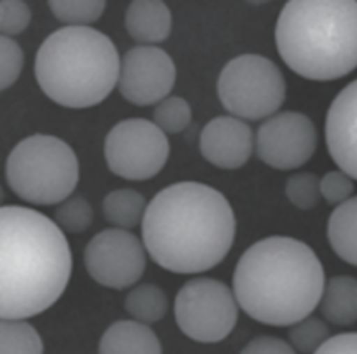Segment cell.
<instances>
[{
	"mask_svg": "<svg viewBox=\"0 0 357 354\" xmlns=\"http://www.w3.org/2000/svg\"><path fill=\"white\" fill-rule=\"evenodd\" d=\"M236 236L230 201L200 182H178L160 190L142 222L146 252L176 275L209 272L229 254Z\"/></svg>",
	"mask_w": 357,
	"mask_h": 354,
	"instance_id": "obj_1",
	"label": "cell"
},
{
	"mask_svg": "<svg viewBox=\"0 0 357 354\" xmlns=\"http://www.w3.org/2000/svg\"><path fill=\"white\" fill-rule=\"evenodd\" d=\"M73 257L63 230L24 206L0 209V317L27 320L65 293Z\"/></svg>",
	"mask_w": 357,
	"mask_h": 354,
	"instance_id": "obj_2",
	"label": "cell"
},
{
	"mask_svg": "<svg viewBox=\"0 0 357 354\" xmlns=\"http://www.w3.org/2000/svg\"><path fill=\"white\" fill-rule=\"evenodd\" d=\"M324 286V269L314 250L287 236L253 243L233 275L239 307L253 320L275 328H289L312 316Z\"/></svg>",
	"mask_w": 357,
	"mask_h": 354,
	"instance_id": "obj_3",
	"label": "cell"
},
{
	"mask_svg": "<svg viewBox=\"0 0 357 354\" xmlns=\"http://www.w3.org/2000/svg\"><path fill=\"white\" fill-rule=\"evenodd\" d=\"M276 47L296 75L331 82L357 68V2L290 0L276 23Z\"/></svg>",
	"mask_w": 357,
	"mask_h": 354,
	"instance_id": "obj_4",
	"label": "cell"
},
{
	"mask_svg": "<svg viewBox=\"0 0 357 354\" xmlns=\"http://www.w3.org/2000/svg\"><path fill=\"white\" fill-rule=\"evenodd\" d=\"M121 56L112 39L91 26H65L40 45L35 76L56 105L87 109L100 105L116 87Z\"/></svg>",
	"mask_w": 357,
	"mask_h": 354,
	"instance_id": "obj_5",
	"label": "cell"
},
{
	"mask_svg": "<svg viewBox=\"0 0 357 354\" xmlns=\"http://www.w3.org/2000/svg\"><path fill=\"white\" fill-rule=\"evenodd\" d=\"M10 190L35 206L61 204L79 183V160L72 147L52 134H32L20 140L5 167Z\"/></svg>",
	"mask_w": 357,
	"mask_h": 354,
	"instance_id": "obj_6",
	"label": "cell"
},
{
	"mask_svg": "<svg viewBox=\"0 0 357 354\" xmlns=\"http://www.w3.org/2000/svg\"><path fill=\"white\" fill-rule=\"evenodd\" d=\"M222 106L234 117L260 121L272 117L286 99V80L269 57L245 53L222 69L218 84Z\"/></svg>",
	"mask_w": 357,
	"mask_h": 354,
	"instance_id": "obj_7",
	"label": "cell"
},
{
	"mask_svg": "<svg viewBox=\"0 0 357 354\" xmlns=\"http://www.w3.org/2000/svg\"><path fill=\"white\" fill-rule=\"evenodd\" d=\"M177 328L193 341L219 343L230 336L239 320V303L227 284L211 277L186 282L174 299Z\"/></svg>",
	"mask_w": 357,
	"mask_h": 354,
	"instance_id": "obj_8",
	"label": "cell"
},
{
	"mask_svg": "<svg viewBox=\"0 0 357 354\" xmlns=\"http://www.w3.org/2000/svg\"><path fill=\"white\" fill-rule=\"evenodd\" d=\"M170 144L166 133L147 119H125L105 139L109 170L125 180L143 182L158 176L167 163Z\"/></svg>",
	"mask_w": 357,
	"mask_h": 354,
	"instance_id": "obj_9",
	"label": "cell"
},
{
	"mask_svg": "<svg viewBox=\"0 0 357 354\" xmlns=\"http://www.w3.org/2000/svg\"><path fill=\"white\" fill-rule=\"evenodd\" d=\"M146 264V247L130 230L106 229L93 236L84 249L89 276L112 290H125L136 284Z\"/></svg>",
	"mask_w": 357,
	"mask_h": 354,
	"instance_id": "obj_10",
	"label": "cell"
},
{
	"mask_svg": "<svg viewBox=\"0 0 357 354\" xmlns=\"http://www.w3.org/2000/svg\"><path fill=\"white\" fill-rule=\"evenodd\" d=\"M319 134L310 117L287 110L269 117L257 130V157L276 170H296L305 166L317 149Z\"/></svg>",
	"mask_w": 357,
	"mask_h": 354,
	"instance_id": "obj_11",
	"label": "cell"
},
{
	"mask_svg": "<svg viewBox=\"0 0 357 354\" xmlns=\"http://www.w3.org/2000/svg\"><path fill=\"white\" fill-rule=\"evenodd\" d=\"M176 83L173 59L158 46H135L121 61L119 92L136 106L165 100Z\"/></svg>",
	"mask_w": 357,
	"mask_h": 354,
	"instance_id": "obj_12",
	"label": "cell"
},
{
	"mask_svg": "<svg viewBox=\"0 0 357 354\" xmlns=\"http://www.w3.org/2000/svg\"><path fill=\"white\" fill-rule=\"evenodd\" d=\"M199 147L211 164L223 170L241 169L255 151L253 130L239 117L219 116L204 125Z\"/></svg>",
	"mask_w": 357,
	"mask_h": 354,
	"instance_id": "obj_13",
	"label": "cell"
},
{
	"mask_svg": "<svg viewBox=\"0 0 357 354\" xmlns=\"http://www.w3.org/2000/svg\"><path fill=\"white\" fill-rule=\"evenodd\" d=\"M324 133L333 162L357 180V79L333 99L327 110Z\"/></svg>",
	"mask_w": 357,
	"mask_h": 354,
	"instance_id": "obj_14",
	"label": "cell"
},
{
	"mask_svg": "<svg viewBox=\"0 0 357 354\" xmlns=\"http://www.w3.org/2000/svg\"><path fill=\"white\" fill-rule=\"evenodd\" d=\"M129 36L143 46L165 42L172 32V12L160 0H133L125 13Z\"/></svg>",
	"mask_w": 357,
	"mask_h": 354,
	"instance_id": "obj_15",
	"label": "cell"
},
{
	"mask_svg": "<svg viewBox=\"0 0 357 354\" xmlns=\"http://www.w3.org/2000/svg\"><path fill=\"white\" fill-rule=\"evenodd\" d=\"M99 354H163L158 334L136 320H119L106 329Z\"/></svg>",
	"mask_w": 357,
	"mask_h": 354,
	"instance_id": "obj_16",
	"label": "cell"
},
{
	"mask_svg": "<svg viewBox=\"0 0 357 354\" xmlns=\"http://www.w3.org/2000/svg\"><path fill=\"white\" fill-rule=\"evenodd\" d=\"M319 306L326 321L339 328L351 326L357 321V279L351 276L329 279Z\"/></svg>",
	"mask_w": 357,
	"mask_h": 354,
	"instance_id": "obj_17",
	"label": "cell"
},
{
	"mask_svg": "<svg viewBox=\"0 0 357 354\" xmlns=\"http://www.w3.org/2000/svg\"><path fill=\"white\" fill-rule=\"evenodd\" d=\"M327 239L343 261L357 268V196L336 206L327 222Z\"/></svg>",
	"mask_w": 357,
	"mask_h": 354,
	"instance_id": "obj_18",
	"label": "cell"
},
{
	"mask_svg": "<svg viewBox=\"0 0 357 354\" xmlns=\"http://www.w3.org/2000/svg\"><path fill=\"white\" fill-rule=\"evenodd\" d=\"M146 199L133 189H117L106 194L102 203L105 219L116 229L129 230L143 222Z\"/></svg>",
	"mask_w": 357,
	"mask_h": 354,
	"instance_id": "obj_19",
	"label": "cell"
},
{
	"mask_svg": "<svg viewBox=\"0 0 357 354\" xmlns=\"http://www.w3.org/2000/svg\"><path fill=\"white\" fill-rule=\"evenodd\" d=\"M128 314L143 324L160 321L169 310V299L158 284L144 283L133 287L125 299Z\"/></svg>",
	"mask_w": 357,
	"mask_h": 354,
	"instance_id": "obj_20",
	"label": "cell"
},
{
	"mask_svg": "<svg viewBox=\"0 0 357 354\" xmlns=\"http://www.w3.org/2000/svg\"><path fill=\"white\" fill-rule=\"evenodd\" d=\"M2 354H43L39 332L26 320H2L0 324Z\"/></svg>",
	"mask_w": 357,
	"mask_h": 354,
	"instance_id": "obj_21",
	"label": "cell"
},
{
	"mask_svg": "<svg viewBox=\"0 0 357 354\" xmlns=\"http://www.w3.org/2000/svg\"><path fill=\"white\" fill-rule=\"evenodd\" d=\"M47 6L68 26H89L102 17L107 3L105 0H49Z\"/></svg>",
	"mask_w": 357,
	"mask_h": 354,
	"instance_id": "obj_22",
	"label": "cell"
},
{
	"mask_svg": "<svg viewBox=\"0 0 357 354\" xmlns=\"http://www.w3.org/2000/svg\"><path fill=\"white\" fill-rule=\"evenodd\" d=\"M289 343L301 354H314L327 340L331 339V328L324 320L309 316L293 324L289 330Z\"/></svg>",
	"mask_w": 357,
	"mask_h": 354,
	"instance_id": "obj_23",
	"label": "cell"
},
{
	"mask_svg": "<svg viewBox=\"0 0 357 354\" xmlns=\"http://www.w3.org/2000/svg\"><path fill=\"white\" fill-rule=\"evenodd\" d=\"M93 217L91 203L80 196H70L54 209V223L70 234L86 231L92 226Z\"/></svg>",
	"mask_w": 357,
	"mask_h": 354,
	"instance_id": "obj_24",
	"label": "cell"
},
{
	"mask_svg": "<svg viewBox=\"0 0 357 354\" xmlns=\"http://www.w3.org/2000/svg\"><path fill=\"white\" fill-rule=\"evenodd\" d=\"M284 193L294 208L301 210L316 209L321 200L320 177L310 171L294 173L286 182Z\"/></svg>",
	"mask_w": 357,
	"mask_h": 354,
	"instance_id": "obj_25",
	"label": "cell"
},
{
	"mask_svg": "<svg viewBox=\"0 0 357 354\" xmlns=\"http://www.w3.org/2000/svg\"><path fill=\"white\" fill-rule=\"evenodd\" d=\"M192 122V107L188 100L178 96L166 98L156 105L153 123L169 134L182 133Z\"/></svg>",
	"mask_w": 357,
	"mask_h": 354,
	"instance_id": "obj_26",
	"label": "cell"
},
{
	"mask_svg": "<svg viewBox=\"0 0 357 354\" xmlns=\"http://www.w3.org/2000/svg\"><path fill=\"white\" fill-rule=\"evenodd\" d=\"M0 57H2L0 88L3 92L17 82L23 69L24 56L22 47L16 40L8 36H2V39H0Z\"/></svg>",
	"mask_w": 357,
	"mask_h": 354,
	"instance_id": "obj_27",
	"label": "cell"
},
{
	"mask_svg": "<svg viewBox=\"0 0 357 354\" xmlns=\"http://www.w3.org/2000/svg\"><path fill=\"white\" fill-rule=\"evenodd\" d=\"M32 19V12L22 0L0 2V31L2 36H17L24 32Z\"/></svg>",
	"mask_w": 357,
	"mask_h": 354,
	"instance_id": "obj_28",
	"label": "cell"
},
{
	"mask_svg": "<svg viewBox=\"0 0 357 354\" xmlns=\"http://www.w3.org/2000/svg\"><path fill=\"white\" fill-rule=\"evenodd\" d=\"M321 199L332 206H339L349 200L354 192L353 179L342 170L327 171L320 179Z\"/></svg>",
	"mask_w": 357,
	"mask_h": 354,
	"instance_id": "obj_29",
	"label": "cell"
},
{
	"mask_svg": "<svg viewBox=\"0 0 357 354\" xmlns=\"http://www.w3.org/2000/svg\"><path fill=\"white\" fill-rule=\"evenodd\" d=\"M241 354H297L290 343L273 337V336H260L253 339L246 344Z\"/></svg>",
	"mask_w": 357,
	"mask_h": 354,
	"instance_id": "obj_30",
	"label": "cell"
},
{
	"mask_svg": "<svg viewBox=\"0 0 357 354\" xmlns=\"http://www.w3.org/2000/svg\"><path fill=\"white\" fill-rule=\"evenodd\" d=\"M314 354H357V333L331 337Z\"/></svg>",
	"mask_w": 357,
	"mask_h": 354,
	"instance_id": "obj_31",
	"label": "cell"
}]
</instances>
